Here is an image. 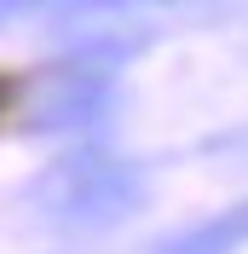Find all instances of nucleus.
<instances>
[{
    "mask_svg": "<svg viewBox=\"0 0 248 254\" xmlns=\"http://www.w3.org/2000/svg\"><path fill=\"white\" fill-rule=\"evenodd\" d=\"M237 243H243V208L219 214V220H202V225H190V231H179L168 243H156V254H237Z\"/></svg>",
    "mask_w": 248,
    "mask_h": 254,
    "instance_id": "7ed1b4c3",
    "label": "nucleus"
},
{
    "mask_svg": "<svg viewBox=\"0 0 248 254\" xmlns=\"http://www.w3.org/2000/svg\"><path fill=\"white\" fill-rule=\"evenodd\" d=\"M144 196V179L133 162L104 156V150H69L29 185L35 220L52 231H104L127 220Z\"/></svg>",
    "mask_w": 248,
    "mask_h": 254,
    "instance_id": "f257e3e1",
    "label": "nucleus"
},
{
    "mask_svg": "<svg viewBox=\"0 0 248 254\" xmlns=\"http://www.w3.org/2000/svg\"><path fill=\"white\" fill-rule=\"evenodd\" d=\"M104 110H110V75L87 69L75 58L35 75L29 93H23V127L29 133H75V127L98 122Z\"/></svg>",
    "mask_w": 248,
    "mask_h": 254,
    "instance_id": "f03ea898",
    "label": "nucleus"
},
{
    "mask_svg": "<svg viewBox=\"0 0 248 254\" xmlns=\"http://www.w3.org/2000/svg\"><path fill=\"white\" fill-rule=\"evenodd\" d=\"M23 6H35V0H0V23H6L12 12H23Z\"/></svg>",
    "mask_w": 248,
    "mask_h": 254,
    "instance_id": "20e7f679",
    "label": "nucleus"
}]
</instances>
